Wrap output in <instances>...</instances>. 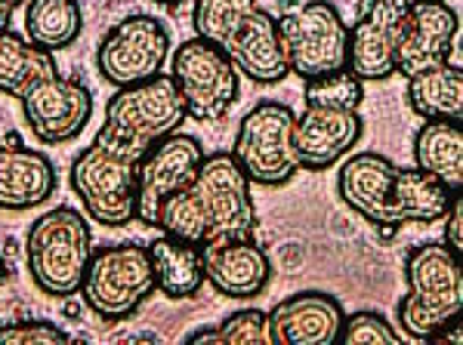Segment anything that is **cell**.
<instances>
[{
	"mask_svg": "<svg viewBox=\"0 0 463 345\" xmlns=\"http://www.w3.org/2000/svg\"><path fill=\"white\" fill-rule=\"evenodd\" d=\"M6 281V259H4V253H0V284Z\"/></svg>",
	"mask_w": 463,
	"mask_h": 345,
	"instance_id": "obj_35",
	"label": "cell"
},
{
	"mask_svg": "<svg viewBox=\"0 0 463 345\" xmlns=\"http://www.w3.org/2000/svg\"><path fill=\"white\" fill-rule=\"evenodd\" d=\"M269 314V336L272 345H331L340 342V330L346 312L331 294L300 290L281 299Z\"/></svg>",
	"mask_w": 463,
	"mask_h": 345,
	"instance_id": "obj_17",
	"label": "cell"
},
{
	"mask_svg": "<svg viewBox=\"0 0 463 345\" xmlns=\"http://www.w3.org/2000/svg\"><path fill=\"white\" fill-rule=\"evenodd\" d=\"M93 231L74 207L37 216L25 235V262L34 287L47 296H74L93 256Z\"/></svg>",
	"mask_w": 463,
	"mask_h": 345,
	"instance_id": "obj_3",
	"label": "cell"
},
{
	"mask_svg": "<svg viewBox=\"0 0 463 345\" xmlns=\"http://www.w3.org/2000/svg\"><path fill=\"white\" fill-rule=\"evenodd\" d=\"M213 47L226 52L238 74H244L253 84H281L290 74L279 37V22L260 4L250 6Z\"/></svg>",
	"mask_w": 463,
	"mask_h": 345,
	"instance_id": "obj_14",
	"label": "cell"
},
{
	"mask_svg": "<svg viewBox=\"0 0 463 345\" xmlns=\"http://www.w3.org/2000/svg\"><path fill=\"white\" fill-rule=\"evenodd\" d=\"M56 191V167L43 152L0 145V210L22 213L41 207Z\"/></svg>",
	"mask_w": 463,
	"mask_h": 345,
	"instance_id": "obj_20",
	"label": "cell"
},
{
	"mask_svg": "<svg viewBox=\"0 0 463 345\" xmlns=\"http://www.w3.org/2000/svg\"><path fill=\"white\" fill-rule=\"evenodd\" d=\"M25 124L43 145H62L84 133V126L93 117V96L78 78H53L41 80L37 87L22 96Z\"/></svg>",
	"mask_w": 463,
	"mask_h": 345,
	"instance_id": "obj_13",
	"label": "cell"
},
{
	"mask_svg": "<svg viewBox=\"0 0 463 345\" xmlns=\"http://www.w3.org/2000/svg\"><path fill=\"white\" fill-rule=\"evenodd\" d=\"M155 4H161V6H179V4H185V0H155Z\"/></svg>",
	"mask_w": 463,
	"mask_h": 345,
	"instance_id": "obj_36",
	"label": "cell"
},
{
	"mask_svg": "<svg viewBox=\"0 0 463 345\" xmlns=\"http://www.w3.org/2000/svg\"><path fill=\"white\" fill-rule=\"evenodd\" d=\"M155 290L158 284L148 247L109 244L93 250L78 296H84L87 309L96 318L127 321L143 309Z\"/></svg>",
	"mask_w": 463,
	"mask_h": 345,
	"instance_id": "obj_6",
	"label": "cell"
},
{
	"mask_svg": "<svg viewBox=\"0 0 463 345\" xmlns=\"http://www.w3.org/2000/svg\"><path fill=\"white\" fill-rule=\"evenodd\" d=\"M155 228L198 247L222 238H250L257 228V207L250 179L241 172L232 152L204 154L195 179L161 204Z\"/></svg>",
	"mask_w": 463,
	"mask_h": 345,
	"instance_id": "obj_1",
	"label": "cell"
},
{
	"mask_svg": "<svg viewBox=\"0 0 463 345\" xmlns=\"http://www.w3.org/2000/svg\"><path fill=\"white\" fill-rule=\"evenodd\" d=\"M220 340L226 345H272L269 336V314L263 309H238L216 324Z\"/></svg>",
	"mask_w": 463,
	"mask_h": 345,
	"instance_id": "obj_30",
	"label": "cell"
},
{
	"mask_svg": "<svg viewBox=\"0 0 463 345\" xmlns=\"http://www.w3.org/2000/svg\"><path fill=\"white\" fill-rule=\"evenodd\" d=\"M174 84L183 96L185 115L198 124H216L238 102V69L213 43L192 37L174 50Z\"/></svg>",
	"mask_w": 463,
	"mask_h": 345,
	"instance_id": "obj_9",
	"label": "cell"
},
{
	"mask_svg": "<svg viewBox=\"0 0 463 345\" xmlns=\"http://www.w3.org/2000/svg\"><path fill=\"white\" fill-rule=\"evenodd\" d=\"M458 28V13L445 0H411V19L395 56V74L414 78L420 71L445 65L451 59Z\"/></svg>",
	"mask_w": 463,
	"mask_h": 345,
	"instance_id": "obj_16",
	"label": "cell"
},
{
	"mask_svg": "<svg viewBox=\"0 0 463 345\" xmlns=\"http://www.w3.org/2000/svg\"><path fill=\"white\" fill-rule=\"evenodd\" d=\"M411 0H358L355 22L349 25L346 69L362 84L395 74L402 37L408 32Z\"/></svg>",
	"mask_w": 463,
	"mask_h": 345,
	"instance_id": "obj_11",
	"label": "cell"
},
{
	"mask_svg": "<svg viewBox=\"0 0 463 345\" xmlns=\"http://www.w3.org/2000/svg\"><path fill=\"white\" fill-rule=\"evenodd\" d=\"M279 37L290 74L303 80L327 78L346 69L349 25L327 0H303L279 19Z\"/></svg>",
	"mask_w": 463,
	"mask_h": 345,
	"instance_id": "obj_7",
	"label": "cell"
},
{
	"mask_svg": "<svg viewBox=\"0 0 463 345\" xmlns=\"http://www.w3.org/2000/svg\"><path fill=\"white\" fill-rule=\"evenodd\" d=\"M185 342H216V345H222V340H220V330H216V327L192 330V333L185 336Z\"/></svg>",
	"mask_w": 463,
	"mask_h": 345,
	"instance_id": "obj_34",
	"label": "cell"
},
{
	"mask_svg": "<svg viewBox=\"0 0 463 345\" xmlns=\"http://www.w3.org/2000/svg\"><path fill=\"white\" fill-rule=\"evenodd\" d=\"M445 219V244L451 247L454 253H463V194L458 191L448 207V213L442 216Z\"/></svg>",
	"mask_w": 463,
	"mask_h": 345,
	"instance_id": "obj_32",
	"label": "cell"
},
{
	"mask_svg": "<svg viewBox=\"0 0 463 345\" xmlns=\"http://www.w3.org/2000/svg\"><path fill=\"white\" fill-rule=\"evenodd\" d=\"M148 256H152L155 284L164 296L170 299H189L204 287V256L201 247L179 241V238L161 235L158 241L148 244Z\"/></svg>",
	"mask_w": 463,
	"mask_h": 345,
	"instance_id": "obj_21",
	"label": "cell"
},
{
	"mask_svg": "<svg viewBox=\"0 0 463 345\" xmlns=\"http://www.w3.org/2000/svg\"><path fill=\"white\" fill-rule=\"evenodd\" d=\"M340 342H349V345H399L402 336L380 312L362 309V312H353L346 321H343Z\"/></svg>",
	"mask_w": 463,
	"mask_h": 345,
	"instance_id": "obj_29",
	"label": "cell"
},
{
	"mask_svg": "<svg viewBox=\"0 0 463 345\" xmlns=\"http://www.w3.org/2000/svg\"><path fill=\"white\" fill-rule=\"evenodd\" d=\"M417 170L436 176L451 191L463 189V130L451 121H427L414 139Z\"/></svg>",
	"mask_w": 463,
	"mask_h": 345,
	"instance_id": "obj_25",
	"label": "cell"
},
{
	"mask_svg": "<svg viewBox=\"0 0 463 345\" xmlns=\"http://www.w3.org/2000/svg\"><path fill=\"white\" fill-rule=\"evenodd\" d=\"M454 194L448 185L423 170H395L392 185V222L395 228L408 222H442V216L451 207Z\"/></svg>",
	"mask_w": 463,
	"mask_h": 345,
	"instance_id": "obj_23",
	"label": "cell"
},
{
	"mask_svg": "<svg viewBox=\"0 0 463 345\" xmlns=\"http://www.w3.org/2000/svg\"><path fill=\"white\" fill-rule=\"evenodd\" d=\"M362 130L364 124L358 111L306 105L303 115H297L294 121V148L300 170H331L358 145Z\"/></svg>",
	"mask_w": 463,
	"mask_h": 345,
	"instance_id": "obj_15",
	"label": "cell"
},
{
	"mask_svg": "<svg viewBox=\"0 0 463 345\" xmlns=\"http://www.w3.org/2000/svg\"><path fill=\"white\" fill-rule=\"evenodd\" d=\"M59 74L50 50H41L25 34L0 32V93L22 99L41 80Z\"/></svg>",
	"mask_w": 463,
	"mask_h": 345,
	"instance_id": "obj_24",
	"label": "cell"
},
{
	"mask_svg": "<svg viewBox=\"0 0 463 345\" xmlns=\"http://www.w3.org/2000/svg\"><path fill=\"white\" fill-rule=\"evenodd\" d=\"M84 28V13L78 0H28L25 37L41 50H65L78 41Z\"/></svg>",
	"mask_w": 463,
	"mask_h": 345,
	"instance_id": "obj_26",
	"label": "cell"
},
{
	"mask_svg": "<svg viewBox=\"0 0 463 345\" xmlns=\"http://www.w3.org/2000/svg\"><path fill=\"white\" fill-rule=\"evenodd\" d=\"M204 281L226 299H253L272 281V262L253 238H222L201 247Z\"/></svg>",
	"mask_w": 463,
	"mask_h": 345,
	"instance_id": "obj_18",
	"label": "cell"
},
{
	"mask_svg": "<svg viewBox=\"0 0 463 345\" xmlns=\"http://www.w3.org/2000/svg\"><path fill=\"white\" fill-rule=\"evenodd\" d=\"M22 4H25V0H0V32H10L13 13H16Z\"/></svg>",
	"mask_w": 463,
	"mask_h": 345,
	"instance_id": "obj_33",
	"label": "cell"
},
{
	"mask_svg": "<svg viewBox=\"0 0 463 345\" xmlns=\"http://www.w3.org/2000/svg\"><path fill=\"white\" fill-rule=\"evenodd\" d=\"M405 296L395 321L411 340L430 342L445 327L458 324L463 312V262L442 244H420L405 259Z\"/></svg>",
	"mask_w": 463,
	"mask_h": 345,
	"instance_id": "obj_2",
	"label": "cell"
},
{
	"mask_svg": "<svg viewBox=\"0 0 463 345\" xmlns=\"http://www.w3.org/2000/svg\"><path fill=\"white\" fill-rule=\"evenodd\" d=\"M445 4H448V0H445Z\"/></svg>",
	"mask_w": 463,
	"mask_h": 345,
	"instance_id": "obj_37",
	"label": "cell"
},
{
	"mask_svg": "<svg viewBox=\"0 0 463 345\" xmlns=\"http://www.w3.org/2000/svg\"><path fill=\"white\" fill-rule=\"evenodd\" d=\"M303 99L306 105H321V108L358 111V105L364 99V84L349 69H343V71L327 74V78L306 80Z\"/></svg>",
	"mask_w": 463,
	"mask_h": 345,
	"instance_id": "obj_27",
	"label": "cell"
},
{
	"mask_svg": "<svg viewBox=\"0 0 463 345\" xmlns=\"http://www.w3.org/2000/svg\"><path fill=\"white\" fill-rule=\"evenodd\" d=\"M204 163V145L189 133H170L155 142L139 161L137 176V219L155 228L158 210L167 198L183 191L195 179V172Z\"/></svg>",
	"mask_w": 463,
	"mask_h": 345,
	"instance_id": "obj_12",
	"label": "cell"
},
{
	"mask_svg": "<svg viewBox=\"0 0 463 345\" xmlns=\"http://www.w3.org/2000/svg\"><path fill=\"white\" fill-rule=\"evenodd\" d=\"M0 342L4 345H65L71 336L62 327L50 321H13L0 327Z\"/></svg>",
	"mask_w": 463,
	"mask_h": 345,
	"instance_id": "obj_31",
	"label": "cell"
},
{
	"mask_svg": "<svg viewBox=\"0 0 463 345\" xmlns=\"http://www.w3.org/2000/svg\"><path fill=\"white\" fill-rule=\"evenodd\" d=\"M250 6H257V0H195V10H192L195 37L216 43Z\"/></svg>",
	"mask_w": 463,
	"mask_h": 345,
	"instance_id": "obj_28",
	"label": "cell"
},
{
	"mask_svg": "<svg viewBox=\"0 0 463 345\" xmlns=\"http://www.w3.org/2000/svg\"><path fill=\"white\" fill-rule=\"evenodd\" d=\"M294 108L285 102H260L241 117L232 157L253 185L275 189L300 172L294 148Z\"/></svg>",
	"mask_w": 463,
	"mask_h": 345,
	"instance_id": "obj_8",
	"label": "cell"
},
{
	"mask_svg": "<svg viewBox=\"0 0 463 345\" xmlns=\"http://www.w3.org/2000/svg\"><path fill=\"white\" fill-rule=\"evenodd\" d=\"M185 121L189 115H185L174 78L158 74L143 84L118 89L106 105V121H102L99 133L127 152L146 157L155 142L176 133Z\"/></svg>",
	"mask_w": 463,
	"mask_h": 345,
	"instance_id": "obj_5",
	"label": "cell"
},
{
	"mask_svg": "<svg viewBox=\"0 0 463 345\" xmlns=\"http://www.w3.org/2000/svg\"><path fill=\"white\" fill-rule=\"evenodd\" d=\"M408 105L423 121L463 124V69L445 62L408 78Z\"/></svg>",
	"mask_w": 463,
	"mask_h": 345,
	"instance_id": "obj_22",
	"label": "cell"
},
{
	"mask_svg": "<svg viewBox=\"0 0 463 345\" xmlns=\"http://www.w3.org/2000/svg\"><path fill=\"white\" fill-rule=\"evenodd\" d=\"M170 59V34L158 19L137 13L118 22L96 50V69L111 87H133L158 78Z\"/></svg>",
	"mask_w": 463,
	"mask_h": 345,
	"instance_id": "obj_10",
	"label": "cell"
},
{
	"mask_svg": "<svg viewBox=\"0 0 463 345\" xmlns=\"http://www.w3.org/2000/svg\"><path fill=\"white\" fill-rule=\"evenodd\" d=\"M395 163L386 154L358 152L343 161L337 172L340 200L355 210L364 222L380 228H395L392 222V185H395Z\"/></svg>",
	"mask_w": 463,
	"mask_h": 345,
	"instance_id": "obj_19",
	"label": "cell"
},
{
	"mask_svg": "<svg viewBox=\"0 0 463 345\" xmlns=\"http://www.w3.org/2000/svg\"><path fill=\"white\" fill-rule=\"evenodd\" d=\"M143 157L96 133V139L71 161V191L90 213V219L124 228L137 219V176Z\"/></svg>",
	"mask_w": 463,
	"mask_h": 345,
	"instance_id": "obj_4",
	"label": "cell"
}]
</instances>
